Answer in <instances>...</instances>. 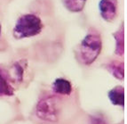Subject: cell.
<instances>
[{"label": "cell", "mask_w": 127, "mask_h": 124, "mask_svg": "<svg viewBox=\"0 0 127 124\" xmlns=\"http://www.w3.org/2000/svg\"><path fill=\"white\" fill-rule=\"evenodd\" d=\"M102 47L101 39L99 34H87L76 50L78 60L85 65H90L96 60Z\"/></svg>", "instance_id": "6da1fadb"}, {"label": "cell", "mask_w": 127, "mask_h": 124, "mask_svg": "<svg viewBox=\"0 0 127 124\" xmlns=\"http://www.w3.org/2000/svg\"><path fill=\"white\" fill-rule=\"evenodd\" d=\"M42 29L43 24L40 18L35 14H25L20 17L15 24L13 36L18 39L34 37L39 34Z\"/></svg>", "instance_id": "7a4b0ae2"}, {"label": "cell", "mask_w": 127, "mask_h": 124, "mask_svg": "<svg viewBox=\"0 0 127 124\" xmlns=\"http://www.w3.org/2000/svg\"><path fill=\"white\" fill-rule=\"evenodd\" d=\"M36 114L39 119L48 122H57L59 120L60 108L56 97L46 96L38 102Z\"/></svg>", "instance_id": "3957f363"}, {"label": "cell", "mask_w": 127, "mask_h": 124, "mask_svg": "<svg viewBox=\"0 0 127 124\" xmlns=\"http://www.w3.org/2000/svg\"><path fill=\"white\" fill-rule=\"evenodd\" d=\"M101 17L107 21H112L117 13V0H100L99 4Z\"/></svg>", "instance_id": "277c9868"}, {"label": "cell", "mask_w": 127, "mask_h": 124, "mask_svg": "<svg viewBox=\"0 0 127 124\" xmlns=\"http://www.w3.org/2000/svg\"><path fill=\"white\" fill-rule=\"evenodd\" d=\"M53 92H55L56 94L68 96L72 92V86L68 79L59 78V79H55L54 82H53Z\"/></svg>", "instance_id": "5b68a950"}, {"label": "cell", "mask_w": 127, "mask_h": 124, "mask_svg": "<svg viewBox=\"0 0 127 124\" xmlns=\"http://www.w3.org/2000/svg\"><path fill=\"white\" fill-rule=\"evenodd\" d=\"M108 98L114 105L125 106V88L121 86L115 87L108 92Z\"/></svg>", "instance_id": "8992f818"}, {"label": "cell", "mask_w": 127, "mask_h": 124, "mask_svg": "<svg viewBox=\"0 0 127 124\" xmlns=\"http://www.w3.org/2000/svg\"><path fill=\"white\" fill-rule=\"evenodd\" d=\"M14 89L9 83L7 74L0 68V96H13Z\"/></svg>", "instance_id": "52a82bcc"}, {"label": "cell", "mask_w": 127, "mask_h": 124, "mask_svg": "<svg viewBox=\"0 0 127 124\" xmlns=\"http://www.w3.org/2000/svg\"><path fill=\"white\" fill-rule=\"evenodd\" d=\"M107 69L116 79L122 80L125 78V64L123 62L113 61L107 65Z\"/></svg>", "instance_id": "ba28073f"}, {"label": "cell", "mask_w": 127, "mask_h": 124, "mask_svg": "<svg viewBox=\"0 0 127 124\" xmlns=\"http://www.w3.org/2000/svg\"><path fill=\"white\" fill-rule=\"evenodd\" d=\"M113 35L117 41L115 54L117 56H123L125 53V28H124V25L121 26L119 30L115 32Z\"/></svg>", "instance_id": "9c48e42d"}, {"label": "cell", "mask_w": 127, "mask_h": 124, "mask_svg": "<svg viewBox=\"0 0 127 124\" xmlns=\"http://www.w3.org/2000/svg\"><path fill=\"white\" fill-rule=\"evenodd\" d=\"M62 2L68 11L78 13L84 9L86 0H62Z\"/></svg>", "instance_id": "30bf717a"}, {"label": "cell", "mask_w": 127, "mask_h": 124, "mask_svg": "<svg viewBox=\"0 0 127 124\" xmlns=\"http://www.w3.org/2000/svg\"><path fill=\"white\" fill-rule=\"evenodd\" d=\"M23 73H24L23 66L21 64V62H16L13 65V74H14L15 80L21 82L23 79Z\"/></svg>", "instance_id": "8fae6325"}, {"label": "cell", "mask_w": 127, "mask_h": 124, "mask_svg": "<svg viewBox=\"0 0 127 124\" xmlns=\"http://www.w3.org/2000/svg\"><path fill=\"white\" fill-rule=\"evenodd\" d=\"M90 124H107V122L101 117L92 115L90 117Z\"/></svg>", "instance_id": "7c38bea8"}, {"label": "cell", "mask_w": 127, "mask_h": 124, "mask_svg": "<svg viewBox=\"0 0 127 124\" xmlns=\"http://www.w3.org/2000/svg\"><path fill=\"white\" fill-rule=\"evenodd\" d=\"M0 33H1V25H0Z\"/></svg>", "instance_id": "4fadbf2b"}]
</instances>
